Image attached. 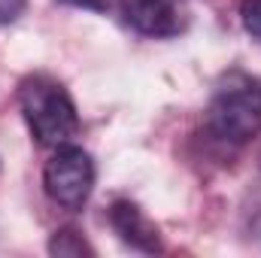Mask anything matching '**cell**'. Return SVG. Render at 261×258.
Masks as SVG:
<instances>
[{"label": "cell", "instance_id": "5b68a950", "mask_svg": "<svg viewBox=\"0 0 261 258\" xmlns=\"http://www.w3.org/2000/svg\"><path fill=\"white\" fill-rule=\"evenodd\" d=\"M110 222H113V228L119 231V237L134 246V249H140V252H161V237H158V228L143 216V210L140 207H134L130 200H119V203H113V210H110Z\"/></svg>", "mask_w": 261, "mask_h": 258}, {"label": "cell", "instance_id": "6da1fadb", "mask_svg": "<svg viewBox=\"0 0 261 258\" xmlns=\"http://www.w3.org/2000/svg\"><path fill=\"white\" fill-rule=\"evenodd\" d=\"M18 107L40 146L58 149L79 134V113L73 97L58 79L46 73H34L18 85Z\"/></svg>", "mask_w": 261, "mask_h": 258}, {"label": "cell", "instance_id": "7a4b0ae2", "mask_svg": "<svg viewBox=\"0 0 261 258\" xmlns=\"http://www.w3.org/2000/svg\"><path fill=\"white\" fill-rule=\"evenodd\" d=\"M206 125L219 140L246 143L261 134V79L231 76L210 100Z\"/></svg>", "mask_w": 261, "mask_h": 258}, {"label": "cell", "instance_id": "277c9868", "mask_svg": "<svg viewBox=\"0 0 261 258\" xmlns=\"http://www.w3.org/2000/svg\"><path fill=\"white\" fill-rule=\"evenodd\" d=\"M122 15L146 37H176L186 28V15L176 0H122Z\"/></svg>", "mask_w": 261, "mask_h": 258}, {"label": "cell", "instance_id": "3957f363", "mask_svg": "<svg viewBox=\"0 0 261 258\" xmlns=\"http://www.w3.org/2000/svg\"><path fill=\"white\" fill-rule=\"evenodd\" d=\"M43 186L46 194L64 207V210H82V203L91 197L94 189V161L85 149L79 146H58L52 158L46 161L43 170Z\"/></svg>", "mask_w": 261, "mask_h": 258}, {"label": "cell", "instance_id": "8992f818", "mask_svg": "<svg viewBox=\"0 0 261 258\" xmlns=\"http://www.w3.org/2000/svg\"><path fill=\"white\" fill-rule=\"evenodd\" d=\"M49 252L58 258H79V255H94V249L82 240V234H76L73 228L55 231V237L49 240Z\"/></svg>", "mask_w": 261, "mask_h": 258}, {"label": "cell", "instance_id": "9c48e42d", "mask_svg": "<svg viewBox=\"0 0 261 258\" xmlns=\"http://www.w3.org/2000/svg\"><path fill=\"white\" fill-rule=\"evenodd\" d=\"M64 3H70V6H79V9H94V12H100L107 3L103 0H64Z\"/></svg>", "mask_w": 261, "mask_h": 258}, {"label": "cell", "instance_id": "ba28073f", "mask_svg": "<svg viewBox=\"0 0 261 258\" xmlns=\"http://www.w3.org/2000/svg\"><path fill=\"white\" fill-rule=\"evenodd\" d=\"M24 3H28V0H0V24L15 21V18L24 12Z\"/></svg>", "mask_w": 261, "mask_h": 258}, {"label": "cell", "instance_id": "52a82bcc", "mask_svg": "<svg viewBox=\"0 0 261 258\" xmlns=\"http://www.w3.org/2000/svg\"><path fill=\"white\" fill-rule=\"evenodd\" d=\"M240 15H243V28L261 40V0H243Z\"/></svg>", "mask_w": 261, "mask_h": 258}]
</instances>
